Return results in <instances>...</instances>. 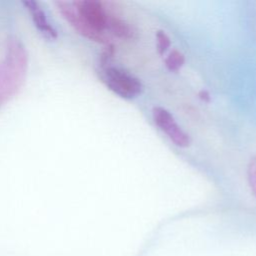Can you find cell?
<instances>
[{
	"instance_id": "obj_2",
	"label": "cell",
	"mask_w": 256,
	"mask_h": 256,
	"mask_svg": "<svg viewBox=\"0 0 256 256\" xmlns=\"http://www.w3.org/2000/svg\"><path fill=\"white\" fill-rule=\"evenodd\" d=\"M29 57L24 43L17 37H10L0 60V108L21 88L28 71Z\"/></svg>"
},
{
	"instance_id": "obj_4",
	"label": "cell",
	"mask_w": 256,
	"mask_h": 256,
	"mask_svg": "<svg viewBox=\"0 0 256 256\" xmlns=\"http://www.w3.org/2000/svg\"><path fill=\"white\" fill-rule=\"evenodd\" d=\"M21 4L38 34L48 42H55L59 37V31L43 4L34 0L22 1Z\"/></svg>"
},
{
	"instance_id": "obj_1",
	"label": "cell",
	"mask_w": 256,
	"mask_h": 256,
	"mask_svg": "<svg viewBox=\"0 0 256 256\" xmlns=\"http://www.w3.org/2000/svg\"><path fill=\"white\" fill-rule=\"evenodd\" d=\"M54 5L61 17L82 37L106 46L112 45L109 26L113 14L96 0H62Z\"/></svg>"
},
{
	"instance_id": "obj_3",
	"label": "cell",
	"mask_w": 256,
	"mask_h": 256,
	"mask_svg": "<svg viewBox=\"0 0 256 256\" xmlns=\"http://www.w3.org/2000/svg\"><path fill=\"white\" fill-rule=\"evenodd\" d=\"M99 74L103 83L114 94L124 99H134L143 91L138 78L123 68L108 63L99 64Z\"/></svg>"
},
{
	"instance_id": "obj_5",
	"label": "cell",
	"mask_w": 256,
	"mask_h": 256,
	"mask_svg": "<svg viewBox=\"0 0 256 256\" xmlns=\"http://www.w3.org/2000/svg\"><path fill=\"white\" fill-rule=\"evenodd\" d=\"M152 117L155 124L178 147L186 148L191 144L190 136L176 122L174 116L163 107H154Z\"/></svg>"
},
{
	"instance_id": "obj_6",
	"label": "cell",
	"mask_w": 256,
	"mask_h": 256,
	"mask_svg": "<svg viewBox=\"0 0 256 256\" xmlns=\"http://www.w3.org/2000/svg\"><path fill=\"white\" fill-rule=\"evenodd\" d=\"M185 63V57L184 55L177 51L173 50L171 51L168 56L165 58V66L170 71H178Z\"/></svg>"
},
{
	"instance_id": "obj_8",
	"label": "cell",
	"mask_w": 256,
	"mask_h": 256,
	"mask_svg": "<svg viewBox=\"0 0 256 256\" xmlns=\"http://www.w3.org/2000/svg\"><path fill=\"white\" fill-rule=\"evenodd\" d=\"M247 179L252 193L256 197V157H253L247 166Z\"/></svg>"
},
{
	"instance_id": "obj_7",
	"label": "cell",
	"mask_w": 256,
	"mask_h": 256,
	"mask_svg": "<svg viewBox=\"0 0 256 256\" xmlns=\"http://www.w3.org/2000/svg\"><path fill=\"white\" fill-rule=\"evenodd\" d=\"M170 38L164 31L159 30L156 32V47L159 54H164L170 47Z\"/></svg>"
}]
</instances>
